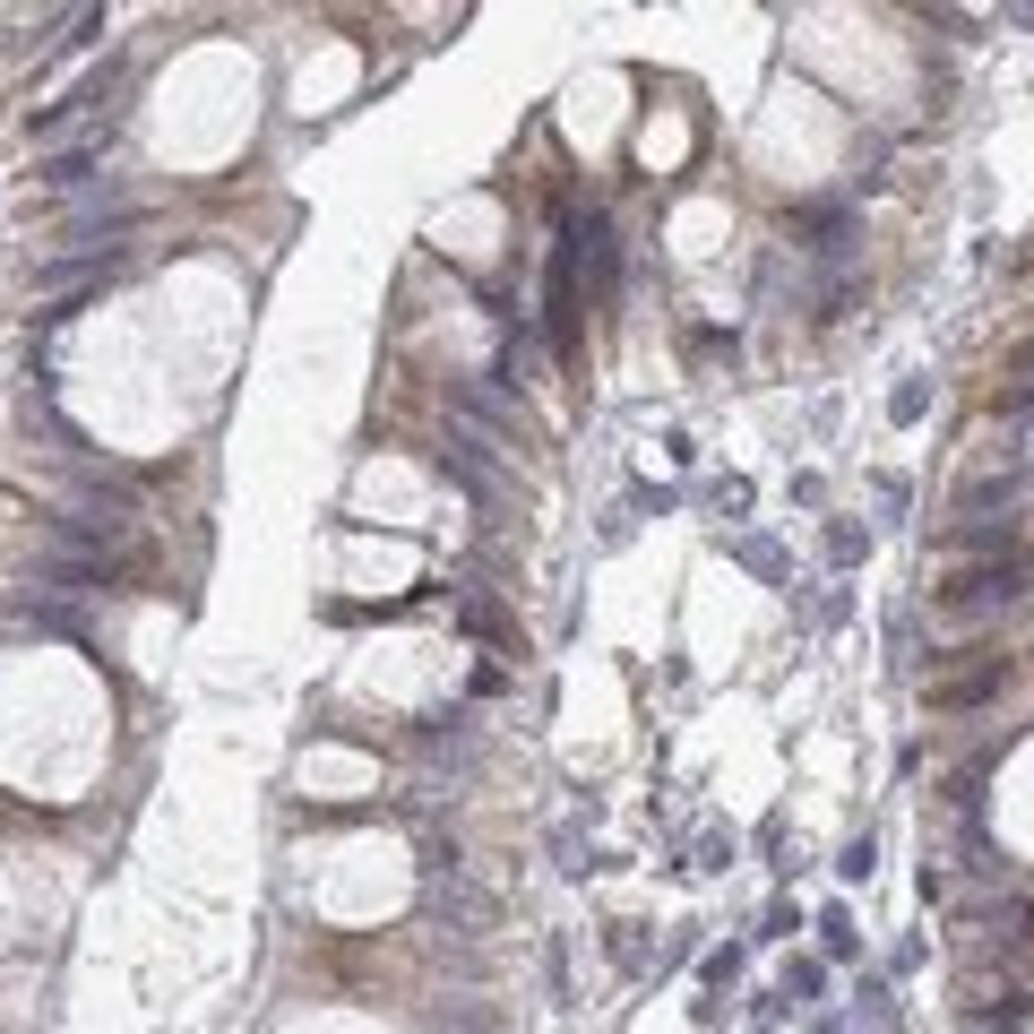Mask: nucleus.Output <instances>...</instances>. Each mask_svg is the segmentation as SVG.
<instances>
[{
	"label": "nucleus",
	"instance_id": "1",
	"mask_svg": "<svg viewBox=\"0 0 1034 1034\" xmlns=\"http://www.w3.org/2000/svg\"><path fill=\"white\" fill-rule=\"evenodd\" d=\"M1008 604H1026V560H974V569H957L948 586H931L939 630H983V621H1001Z\"/></svg>",
	"mask_w": 1034,
	"mask_h": 1034
},
{
	"label": "nucleus",
	"instance_id": "2",
	"mask_svg": "<svg viewBox=\"0 0 1034 1034\" xmlns=\"http://www.w3.org/2000/svg\"><path fill=\"white\" fill-rule=\"evenodd\" d=\"M1017 544H1026V517H948L939 526V560H1017Z\"/></svg>",
	"mask_w": 1034,
	"mask_h": 1034
},
{
	"label": "nucleus",
	"instance_id": "3",
	"mask_svg": "<svg viewBox=\"0 0 1034 1034\" xmlns=\"http://www.w3.org/2000/svg\"><path fill=\"white\" fill-rule=\"evenodd\" d=\"M113 87H121V69H113V61H104V69H87V78H78V87H69L61 104H43V113L27 121V138H61L69 121H87V113H104V96H113Z\"/></svg>",
	"mask_w": 1034,
	"mask_h": 1034
},
{
	"label": "nucleus",
	"instance_id": "4",
	"mask_svg": "<svg viewBox=\"0 0 1034 1034\" xmlns=\"http://www.w3.org/2000/svg\"><path fill=\"white\" fill-rule=\"evenodd\" d=\"M1001 681H1008V664H1001V655H983L974 673H931V715H966V708H992V699H1001Z\"/></svg>",
	"mask_w": 1034,
	"mask_h": 1034
},
{
	"label": "nucleus",
	"instance_id": "5",
	"mask_svg": "<svg viewBox=\"0 0 1034 1034\" xmlns=\"http://www.w3.org/2000/svg\"><path fill=\"white\" fill-rule=\"evenodd\" d=\"M96 164H104V147L87 138V147H61V156H43V173H35V182H43L52 198H78V191H96V182H104Z\"/></svg>",
	"mask_w": 1034,
	"mask_h": 1034
},
{
	"label": "nucleus",
	"instance_id": "6",
	"mask_svg": "<svg viewBox=\"0 0 1034 1034\" xmlns=\"http://www.w3.org/2000/svg\"><path fill=\"white\" fill-rule=\"evenodd\" d=\"M784 225L802 233V251H819V258H837V251H845V225H853V216H845L837 198H802V207H793V216H784Z\"/></svg>",
	"mask_w": 1034,
	"mask_h": 1034
},
{
	"label": "nucleus",
	"instance_id": "7",
	"mask_svg": "<svg viewBox=\"0 0 1034 1034\" xmlns=\"http://www.w3.org/2000/svg\"><path fill=\"white\" fill-rule=\"evenodd\" d=\"M104 276H113V258H43V267H35L43 293H87V285H104Z\"/></svg>",
	"mask_w": 1034,
	"mask_h": 1034
},
{
	"label": "nucleus",
	"instance_id": "8",
	"mask_svg": "<svg viewBox=\"0 0 1034 1034\" xmlns=\"http://www.w3.org/2000/svg\"><path fill=\"white\" fill-rule=\"evenodd\" d=\"M923 406H931V388H923V380H905L897 397H888V414H897V422H923Z\"/></svg>",
	"mask_w": 1034,
	"mask_h": 1034
},
{
	"label": "nucleus",
	"instance_id": "9",
	"mask_svg": "<svg viewBox=\"0 0 1034 1034\" xmlns=\"http://www.w3.org/2000/svg\"><path fill=\"white\" fill-rule=\"evenodd\" d=\"M837 871H845V879H871V837H853V845H845V862H837Z\"/></svg>",
	"mask_w": 1034,
	"mask_h": 1034
},
{
	"label": "nucleus",
	"instance_id": "10",
	"mask_svg": "<svg viewBox=\"0 0 1034 1034\" xmlns=\"http://www.w3.org/2000/svg\"><path fill=\"white\" fill-rule=\"evenodd\" d=\"M819 931H828V957H853V923H845V914H828Z\"/></svg>",
	"mask_w": 1034,
	"mask_h": 1034
}]
</instances>
